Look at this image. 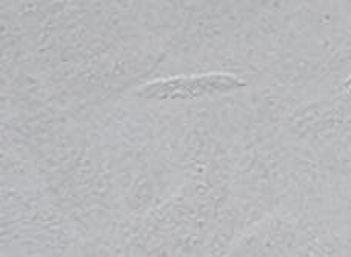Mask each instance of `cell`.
Returning a JSON list of instances; mask_svg holds the SVG:
<instances>
[{"label":"cell","instance_id":"cell-1","mask_svg":"<svg viewBox=\"0 0 351 257\" xmlns=\"http://www.w3.org/2000/svg\"><path fill=\"white\" fill-rule=\"evenodd\" d=\"M239 79L230 74H206V76L178 77L152 82L142 88V96L154 99L197 97L206 93H223L242 86Z\"/></svg>","mask_w":351,"mask_h":257},{"label":"cell","instance_id":"cell-2","mask_svg":"<svg viewBox=\"0 0 351 257\" xmlns=\"http://www.w3.org/2000/svg\"><path fill=\"white\" fill-rule=\"evenodd\" d=\"M347 90L351 93V77L348 79V82H347Z\"/></svg>","mask_w":351,"mask_h":257}]
</instances>
